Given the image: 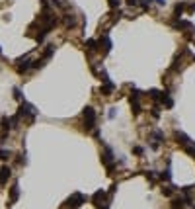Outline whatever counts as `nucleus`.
Here are the masks:
<instances>
[{
  "mask_svg": "<svg viewBox=\"0 0 195 209\" xmlns=\"http://www.w3.org/2000/svg\"><path fill=\"white\" fill-rule=\"evenodd\" d=\"M18 115L24 117V119H28V123H33L35 115H37V110L31 104H28V102H22V106H20V110H18Z\"/></svg>",
  "mask_w": 195,
  "mask_h": 209,
  "instance_id": "obj_1",
  "label": "nucleus"
},
{
  "mask_svg": "<svg viewBox=\"0 0 195 209\" xmlns=\"http://www.w3.org/2000/svg\"><path fill=\"white\" fill-rule=\"evenodd\" d=\"M82 117H84V125H86V129L88 131L94 129V125H96V111H94L92 106H86V108H84Z\"/></svg>",
  "mask_w": 195,
  "mask_h": 209,
  "instance_id": "obj_2",
  "label": "nucleus"
},
{
  "mask_svg": "<svg viewBox=\"0 0 195 209\" xmlns=\"http://www.w3.org/2000/svg\"><path fill=\"white\" fill-rule=\"evenodd\" d=\"M82 203H86V195H82V194H74V195H70V197L66 199V205L70 207V209L80 207Z\"/></svg>",
  "mask_w": 195,
  "mask_h": 209,
  "instance_id": "obj_3",
  "label": "nucleus"
},
{
  "mask_svg": "<svg viewBox=\"0 0 195 209\" xmlns=\"http://www.w3.org/2000/svg\"><path fill=\"white\" fill-rule=\"evenodd\" d=\"M18 195H20V186L14 184L12 188H10V201H8V205H14V203L18 201Z\"/></svg>",
  "mask_w": 195,
  "mask_h": 209,
  "instance_id": "obj_4",
  "label": "nucleus"
},
{
  "mask_svg": "<svg viewBox=\"0 0 195 209\" xmlns=\"http://www.w3.org/2000/svg\"><path fill=\"white\" fill-rule=\"evenodd\" d=\"M10 176H12V170H10V166H2V168H0V184H6Z\"/></svg>",
  "mask_w": 195,
  "mask_h": 209,
  "instance_id": "obj_5",
  "label": "nucleus"
},
{
  "mask_svg": "<svg viewBox=\"0 0 195 209\" xmlns=\"http://www.w3.org/2000/svg\"><path fill=\"white\" fill-rule=\"evenodd\" d=\"M115 90V84L113 82H109V80H105V84L102 88H99V92H102L103 96H111V92Z\"/></svg>",
  "mask_w": 195,
  "mask_h": 209,
  "instance_id": "obj_6",
  "label": "nucleus"
},
{
  "mask_svg": "<svg viewBox=\"0 0 195 209\" xmlns=\"http://www.w3.org/2000/svg\"><path fill=\"white\" fill-rule=\"evenodd\" d=\"M176 141L182 145V147H186V145H189V137L186 135V133H182V131H176Z\"/></svg>",
  "mask_w": 195,
  "mask_h": 209,
  "instance_id": "obj_7",
  "label": "nucleus"
},
{
  "mask_svg": "<svg viewBox=\"0 0 195 209\" xmlns=\"http://www.w3.org/2000/svg\"><path fill=\"white\" fill-rule=\"evenodd\" d=\"M111 158H113L111 149H105L103 154H102V162H103V164H107V166H111Z\"/></svg>",
  "mask_w": 195,
  "mask_h": 209,
  "instance_id": "obj_8",
  "label": "nucleus"
},
{
  "mask_svg": "<svg viewBox=\"0 0 195 209\" xmlns=\"http://www.w3.org/2000/svg\"><path fill=\"white\" fill-rule=\"evenodd\" d=\"M160 102L166 106V108H172V106H174V102H172V98H170V94H168V92H162L160 94Z\"/></svg>",
  "mask_w": 195,
  "mask_h": 209,
  "instance_id": "obj_9",
  "label": "nucleus"
},
{
  "mask_svg": "<svg viewBox=\"0 0 195 209\" xmlns=\"http://www.w3.org/2000/svg\"><path fill=\"white\" fill-rule=\"evenodd\" d=\"M103 197H105V192H103V190H98V192H96V194H94V195H92V201H94V203H96V205L99 207V201H102V199H103Z\"/></svg>",
  "mask_w": 195,
  "mask_h": 209,
  "instance_id": "obj_10",
  "label": "nucleus"
},
{
  "mask_svg": "<svg viewBox=\"0 0 195 209\" xmlns=\"http://www.w3.org/2000/svg\"><path fill=\"white\" fill-rule=\"evenodd\" d=\"M131 108H133V114H141V104H139V98H131Z\"/></svg>",
  "mask_w": 195,
  "mask_h": 209,
  "instance_id": "obj_11",
  "label": "nucleus"
},
{
  "mask_svg": "<svg viewBox=\"0 0 195 209\" xmlns=\"http://www.w3.org/2000/svg\"><path fill=\"white\" fill-rule=\"evenodd\" d=\"M183 197H176V199H172V209H182L183 207Z\"/></svg>",
  "mask_w": 195,
  "mask_h": 209,
  "instance_id": "obj_12",
  "label": "nucleus"
},
{
  "mask_svg": "<svg viewBox=\"0 0 195 209\" xmlns=\"http://www.w3.org/2000/svg\"><path fill=\"white\" fill-rule=\"evenodd\" d=\"M183 151H186V153H187L191 158H195V145H191V143H189V145H186V147H183Z\"/></svg>",
  "mask_w": 195,
  "mask_h": 209,
  "instance_id": "obj_13",
  "label": "nucleus"
},
{
  "mask_svg": "<svg viewBox=\"0 0 195 209\" xmlns=\"http://www.w3.org/2000/svg\"><path fill=\"white\" fill-rule=\"evenodd\" d=\"M31 67H33V63H31V61H24V65L18 67V72H25V71H28V68H31Z\"/></svg>",
  "mask_w": 195,
  "mask_h": 209,
  "instance_id": "obj_14",
  "label": "nucleus"
},
{
  "mask_svg": "<svg viewBox=\"0 0 195 209\" xmlns=\"http://www.w3.org/2000/svg\"><path fill=\"white\" fill-rule=\"evenodd\" d=\"M86 49H88V51H96V49H98V41L88 39V41H86Z\"/></svg>",
  "mask_w": 195,
  "mask_h": 209,
  "instance_id": "obj_15",
  "label": "nucleus"
},
{
  "mask_svg": "<svg viewBox=\"0 0 195 209\" xmlns=\"http://www.w3.org/2000/svg\"><path fill=\"white\" fill-rule=\"evenodd\" d=\"M183 10H186V2H180V4H176V16L180 18V16L183 14Z\"/></svg>",
  "mask_w": 195,
  "mask_h": 209,
  "instance_id": "obj_16",
  "label": "nucleus"
},
{
  "mask_svg": "<svg viewBox=\"0 0 195 209\" xmlns=\"http://www.w3.org/2000/svg\"><path fill=\"white\" fill-rule=\"evenodd\" d=\"M65 25H76V20H74V16H65Z\"/></svg>",
  "mask_w": 195,
  "mask_h": 209,
  "instance_id": "obj_17",
  "label": "nucleus"
},
{
  "mask_svg": "<svg viewBox=\"0 0 195 209\" xmlns=\"http://www.w3.org/2000/svg\"><path fill=\"white\" fill-rule=\"evenodd\" d=\"M172 194H174V188H172V186H166V188H162V195L170 197Z\"/></svg>",
  "mask_w": 195,
  "mask_h": 209,
  "instance_id": "obj_18",
  "label": "nucleus"
},
{
  "mask_svg": "<svg viewBox=\"0 0 195 209\" xmlns=\"http://www.w3.org/2000/svg\"><path fill=\"white\" fill-rule=\"evenodd\" d=\"M0 125L4 127V129H12V123H10L8 117H2V121H0Z\"/></svg>",
  "mask_w": 195,
  "mask_h": 209,
  "instance_id": "obj_19",
  "label": "nucleus"
},
{
  "mask_svg": "<svg viewBox=\"0 0 195 209\" xmlns=\"http://www.w3.org/2000/svg\"><path fill=\"white\" fill-rule=\"evenodd\" d=\"M102 41H103V51H105V53H109V49H111V41H109L107 37H103Z\"/></svg>",
  "mask_w": 195,
  "mask_h": 209,
  "instance_id": "obj_20",
  "label": "nucleus"
},
{
  "mask_svg": "<svg viewBox=\"0 0 195 209\" xmlns=\"http://www.w3.org/2000/svg\"><path fill=\"white\" fill-rule=\"evenodd\" d=\"M150 114H152V117H154V119H158V117H160V108H158V106H154V108L150 110Z\"/></svg>",
  "mask_w": 195,
  "mask_h": 209,
  "instance_id": "obj_21",
  "label": "nucleus"
},
{
  "mask_svg": "<svg viewBox=\"0 0 195 209\" xmlns=\"http://www.w3.org/2000/svg\"><path fill=\"white\" fill-rule=\"evenodd\" d=\"M10 157H12V153H10V151H0V160H8Z\"/></svg>",
  "mask_w": 195,
  "mask_h": 209,
  "instance_id": "obj_22",
  "label": "nucleus"
},
{
  "mask_svg": "<svg viewBox=\"0 0 195 209\" xmlns=\"http://www.w3.org/2000/svg\"><path fill=\"white\" fill-rule=\"evenodd\" d=\"M148 96H150V98H160V92H158V90L156 88H152V90H148Z\"/></svg>",
  "mask_w": 195,
  "mask_h": 209,
  "instance_id": "obj_23",
  "label": "nucleus"
},
{
  "mask_svg": "<svg viewBox=\"0 0 195 209\" xmlns=\"http://www.w3.org/2000/svg\"><path fill=\"white\" fill-rule=\"evenodd\" d=\"M14 98L22 102V92H20V88H14Z\"/></svg>",
  "mask_w": 195,
  "mask_h": 209,
  "instance_id": "obj_24",
  "label": "nucleus"
},
{
  "mask_svg": "<svg viewBox=\"0 0 195 209\" xmlns=\"http://www.w3.org/2000/svg\"><path fill=\"white\" fill-rule=\"evenodd\" d=\"M160 178L168 182V180H170V178H172V176H170V170H166V172H162V174H160Z\"/></svg>",
  "mask_w": 195,
  "mask_h": 209,
  "instance_id": "obj_25",
  "label": "nucleus"
},
{
  "mask_svg": "<svg viewBox=\"0 0 195 209\" xmlns=\"http://www.w3.org/2000/svg\"><path fill=\"white\" fill-rule=\"evenodd\" d=\"M119 4H121V0H109V6L111 8H117Z\"/></svg>",
  "mask_w": 195,
  "mask_h": 209,
  "instance_id": "obj_26",
  "label": "nucleus"
},
{
  "mask_svg": "<svg viewBox=\"0 0 195 209\" xmlns=\"http://www.w3.org/2000/svg\"><path fill=\"white\" fill-rule=\"evenodd\" d=\"M141 6H143L144 10H146V8H150V0H143V2H141Z\"/></svg>",
  "mask_w": 195,
  "mask_h": 209,
  "instance_id": "obj_27",
  "label": "nucleus"
},
{
  "mask_svg": "<svg viewBox=\"0 0 195 209\" xmlns=\"http://www.w3.org/2000/svg\"><path fill=\"white\" fill-rule=\"evenodd\" d=\"M146 178H148V180H156V174L150 170V172H146Z\"/></svg>",
  "mask_w": 195,
  "mask_h": 209,
  "instance_id": "obj_28",
  "label": "nucleus"
},
{
  "mask_svg": "<svg viewBox=\"0 0 195 209\" xmlns=\"http://www.w3.org/2000/svg\"><path fill=\"white\" fill-rule=\"evenodd\" d=\"M133 151H135V154H143V149H141V147H135Z\"/></svg>",
  "mask_w": 195,
  "mask_h": 209,
  "instance_id": "obj_29",
  "label": "nucleus"
},
{
  "mask_svg": "<svg viewBox=\"0 0 195 209\" xmlns=\"http://www.w3.org/2000/svg\"><path fill=\"white\" fill-rule=\"evenodd\" d=\"M127 4H131V6H137V4H139V0H127Z\"/></svg>",
  "mask_w": 195,
  "mask_h": 209,
  "instance_id": "obj_30",
  "label": "nucleus"
},
{
  "mask_svg": "<svg viewBox=\"0 0 195 209\" xmlns=\"http://www.w3.org/2000/svg\"><path fill=\"white\" fill-rule=\"evenodd\" d=\"M156 2L160 4V6H164V4H166V0H156Z\"/></svg>",
  "mask_w": 195,
  "mask_h": 209,
  "instance_id": "obj_31",
  "label": "nucleus"
},
{
  "mask_svg": "<svg viewBox=\"0 0 195 209\" xmlns=\"http://www.w3.org/2000/svg\"><path fill=\"white\" fill-rule=\"evenodd\" d=\"M0 53H2V49H0Z\"/></svg>",
  "mask_w": 195,
  "mask_h": 209,
  "instance_id": "obj_32",
  "label": "nucleus"
},
{
  "mask_svg": "<svg viewBox=\"0 0 195 209\" xmlns=\"http://www.w3.org/2000/svg\"><path fill=\"white\" fill-rule=\"evenodd\" d=\"M193 209H195V207H193Z\"/></svg>",
  "mask_w": 195,
  "mask_h": 209,
  "instance_id": "obj_33",
  "label": "nucleus"
}]
</instances>
